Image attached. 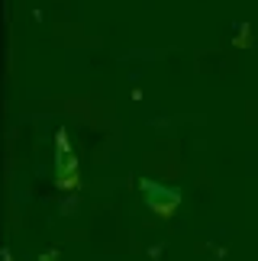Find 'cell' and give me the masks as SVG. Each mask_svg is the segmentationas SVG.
Wrapping results in <instances>:
<instances>
[{
  "label": "cell",
  "mask_w": 258,
  "mask_h": 261,
  "mask_svg": "<svg viewBox=\"0 0 258 261\" xmlns=\"http://www.w3.org/2000/svg\"><path fill=\"white\" fill-rule=\"evenodd\" d=\"M139 190H142V197H145V203L155 210L158 216H174V210L181 206V190H174V187H165V184H158V180H148L142 177L139 180Z\"/></svg>",
  "instance_id": "obj_1"
},
{
  "label": "cell",
  "mask_w": 258,
  "mask_h": 261,
  "mask_svg": "<svg viewBox=\"0 0 258 261\" xmlns=\"http://www.w3.org/2000/svg\"><path fill=\"white\" fill-rule=\"evenodd\" d=\"M52 258H55V255H42V261H52Z\"/></svg>",
  "instance_id": "obj_2"
}]
</instances>
